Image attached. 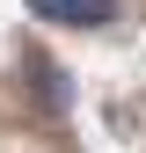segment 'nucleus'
I'll use <instances>...</instances> for the list:
<instances>
[{
    "label": "nucleus",
    "mask_w": 146,
    "mask_h": 153,
    "mask_svg": "<svg viewBox=\"0 0 146 153\" xmlns=\"http://www.w3.org/2000/svg\"><path fill=\"white\" fill-rule=\"evenodd\" d=\"M36 22H66V29H110L117 22V0H29Z\"/></svg>",
    "instance_id": "nucleus-1"
},
{
    "label": "nucleus",
    "mask_w": 146,
    "mask_h": 153,
    "mask_svg": "<svg viewBox=\"0 0 146 153\" xmlns=\"http://www.w3.org/2000/svg\"><path fill=\"white\" fill-rule=\"evenodd\" d=\"M29 73H36V95H44V102H51V109H66V102H73V80H66V73H51L44 59H36Z\"/></svg>",
    "instance_id": "nucleus-2"
}]
</instances>
